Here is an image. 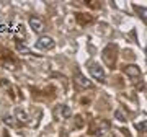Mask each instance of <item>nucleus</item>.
<instances>
[{
	"label": "nucleus",
	"mask_w": 147,
	"mask_h": 137,
	"mask_svg": "<svg viewBox=\"0 0 147 137\" xmlns=\"http://www.w3.org/2000/svg\"><path fill=\"white\" fill-rule=\"evenodd\" d=\"M110 122L106 119H93L90 124V134L93 137H106L110 134Z\"/></svg>",
	"instance_id": "nucleus-1"
},
{
	"label": "nucleus",
	"mask_w": 147,
	"mask_h": 137,
	"mask_svg": "<svg viewBox=\"0 0 147 137\" xmlns=\"http://www.w3.org/2000/svg\"><path fill=\"white\" fill-rule=\"evenodd\" d=\"M118 46L116 44H108L103 51V60H105L110 67H115L116 64V59H118Z\"/></svg>",
	"instance_id": "nucleus-2"
},
{
	"label": "nucleus",
	"mask_w": 147,
	"mask_h": 137,
	"mask_svg": "<svg viewBox=\"0 0 147 137\" xmlns=\"http://www.w3.org/2000/svg\"><path fill=\"white\" fill-rule=\"evenodd\" d=\"M53 114H54V119L56 121H67V119L72 118V109L67 105H57L54 108Z\"/></svg>",
	"instance_id": "nucleus-3"
},
{
	"label": "nucleus",
	"mask_w": 147,
	"mask_h": 137,
	"mask_svg": "<svg viewBox=\"0 0 147 137\" xmlns=\"http://www.w3.org/2000/svg\"><path fill=\"white\" fill-rule=\"evenodd\" d=\"M74 83H75V87L80 88V90H88V88L93 87V83H92L80 70H75V74H74Z\"/></svg>",
	"instance_id": "nucleus-4"
},
{
	"label": "nucleus",
	"mask_w": 147,
	"mask_h": 137,
	"mask_svg": "<svg viewBox=\"0 0 147 137\" xmlns=\"http://www.w3.org/2000/svg\"><path fill=\"white\" fill-rule=\"evenodd\" d=\"M88 72H90V75H92V79H95L96 82H100V83H105V82H106L105 72H103L101 65H98V64L92 62V64L88 65Z\"/></svg>",
	"instance_id": "nucleus-5"
},
{
	"label": "nucleus",
	"mask_w": 147,
	"mask_h": 137,
	"mask_svg": "<svg viewBox=\"0 0 147 137\" xmlns=\"http://www.w3.org/2000/svg\"><path fill=\"white\" fill-rule=\"evenodd\" d=\"M36 49H39V51H49V49H53L54 46H56V42H54V39L51 36H39L36 41Z\"/></svg>",
	"instance_id": "nucleus-6"
},
{
	"label": "nucleus",
	"mask_w": 147,
	"mask_h": 137,
	"mask_svg": "<svg viewBox=\"0 0 147 137\" xmlns=\"http://www.w3.org/2000/svg\"><path fill=\"white\" fill-rule=\"evenodd\" d=\"M123 72H124L127 77H131L132 80H139L141 79V68L137 67V65H134V64L126 65V67L123 68Z\"/></svg>",
	"instance_id": "nucleus-7"
},
{
	"label": "nucleus",
	"mask_w": 147,
	"mask_h": 137,
	"mask_svg": "<svg viewBox=\"0 0 147 137\" xmlns=\"http://www.w3.org/2000/svg\"><path fill=\"white\" fill-rule=\"evenodd\" d=\"M13 118L16 119V122H18V124H23V126L30 124V114H28L25 109H21V108H16V109H15Z\"/></svg>",
	"instance_id": "nucleus-8"
},
{
	"label": "nucleus",
	"mask_w": 147,
	"mask_h": 137,
	"mask_svg": "<svg viewBox=\"0 0 147 137\" xmlns=\"http://www.w3.org/2000/svg\"><path fill=\"white\" fill-rule=\"evenodd\" d=\"M30 26L34 33H42L44 31V21L39 18V16H30Z\"/></svg>",
	"instance_id": "nucleus-9"
},
{
	"label": "nucleus",
	"mask_w": 147,
	"mask_h": 137,
	"mask_svg": "<svg viewBox=\"0 0 147 137\" xmlns=\"http://www.w3.org/2000/svg\"><path fill=\"white\" fill-rule=\"evenodd\" d=\"M75 18H77V21H79V25H82V26H87V25H90V23H93V16L85 15V13H77Z\"/></svg>",
	"instance_id": "nucleus-10"
},
{
	"label": "nucleus",
	"mask_w": 147,
	"mask_h": 137,
	"mask_svg": "<svg viewBox=\"0 0 147 137\" xmlns=\"http://www.w3.org/2000/svg\"><path fill=\"white\" fill-rule=\"evenodd\" d=\"M115 116H116V119H118V121H123V122H124V121L127 119V113H126L124 109H118V111L115 113Z\"/></svg>",
	"instance_id": "nucleus-11"
},
{
	"label": "nucleus",
	"mask_w": 147,
	"mask_h": 137,
	"mask_svg": "<svg viewBox=\"0 0 147 137\" xmlns=\"http://www.w3.org/2000/svg\"><path fill=\"white\" fill-rule=\"evenodd\" d=\"M3 124H7V126H10V127L18 126V122H16V119L13 116H5L3 118Z\"/></svg>",
	"instance_id": "nucleus-12"
},
{
	"label": "nucleus",
	"mask_w": 147,
	"mask_h": 137,
	"mask_svg": "<svg viewBox=\"0 0 147 137\" xmlns=\"http://www.w3.org/2000/svg\"><path fill=\"white\" fill-rule=\"evenodd\" d=\"M134 10L139 11V16H141L142 20L147 23V8H144V7H136V5H134Z\"/></svg>",
	"instance_id": "nucleus-13"
},
{
	"label": "nucleus",
	"mask_w": 147,
	"mask_h": 137,
	"mask_svg": "<svg viewBox=\"0 0 147 137\" xmlns=\"http://www.w3.org/2000/svg\"><path fill=\"white\" fill-rule=\"evenodd\" d=\"M136 129L141 132H147V121H142V122H137L136 124Z\"/></svg>",
	"instance_id": "nucleus-14"
},
{
	"label": "nucleus",
	"mask_w": 147,
	"mask_h": 137,
	"mask_svg": "<svg viewBox=\"0 0 147 137\" xmlns=\"http://www.w3.org/2000/svg\"><path fill=\"white\" fill-rule=\"evenodd\" d=\"M16 49H18V51H21V54H28V52H30V49L25 48L20 41H16Z\"/></svg>",
	"instance_id": "nucleus-15"
},
{
	"label": "nucleus",
	"mask_w": 147,
	"mask_h": 137,
	"mask_svg": "<svg viewBox=\"0 0 147 137\" xmlns=\"http://www.w3.org/2000/svg\"><path fill=\"white\" fill-rule=\"evenodd\" d=\"M82 124H84V118L82 116H75V127L79 129V127H82Z\"/></svg>",
	"instance_id": "nucleus-16"
}]
</instances>
